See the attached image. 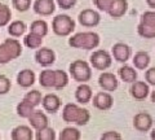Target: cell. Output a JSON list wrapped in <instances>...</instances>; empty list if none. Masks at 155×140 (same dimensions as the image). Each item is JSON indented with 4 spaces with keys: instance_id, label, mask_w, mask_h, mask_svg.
I'll return each instance as SVG.
<instances>
[{
    "instance_id": "obj_30",
    "label": "cell",
    "mask_w": 155,
    "mask_h": 140,
    "mask_svg": "<svg viewBox=\"0 0 155 140\" xmlns=\"http://www.w3.org/2000/svg\"><path fill=\"white\" fill-rule=\"evenodd\" d=\"M137 32L140 36L145 38V39H154L155 38V26L145 25V23L140 22V25L137 26Z\"/></svg>"
},
{
    "instance_id": "obj_32",
    "label": "cell",
    "mask_w": 155,
    "mask_h": 140,
    "mask_svg": "<svg viewBox=\"0 0 155 140\" xmlns=\"http://www.w3.org/2000/svg\"><path fill=\"white\" fill-rule=\"evenodd\" d=\"M12 18V12L11 8H9L7 4L0 3V27L7 26L9 22H11Z\"/></svg>"
},
{
    "instance_id": "obj_16",
    "label": "cell",
    "mask_w": 155,
    "mask_h": 140,
    "mask_svg": "<svg viewBox=\"0 0 155 140\" xmlns=\"http://www.w3.org/2000/svg\"><path fill=\"white\" fill-rule=\"evenodd\" d=\"M28 122H30V126L38 131V130H40V128L47 127L49 121H48V117L41 110H34L31 115L28 117Z\"/></svg>"
},
{
    "instance_id": "obj_44",
    "label": "cell",
    "mask_w": 155,
    "mask_h": 140,
    "mask_svg": "<svg viewBox=\"0 0 155 140\" xmlns=\"http://www.w3.org/2000/svg\"><path fill=\"white\" fill-rule=\"evenodd\" d=\"M150 136H151V139H153V140H155V128L151 131V135H150Z\"/></svg>"
},
{
    "instance_id": "obj_33",
    "label": "cell",
    "mask_w": 155,
    "mask_h": 140,
    "mask_svg": "<svg viewBox=\"0 0 155 140\" xmlns=\"http://www.w3.org/2000/svg\"><path fill=\"white\" fill-rule=\"evenodd\" d=\"M34 110L35 109H34L32 105H30L28 103H26V101H23V100L21 101V103L17 104V114L21 118H28Z\"/></svg>"
},
{
    "instance_id": "obj_8",
    "label": "cell",
    "mask_w": 155,
    "mask_h": 140,
    "mask_svg": "<svg viewBox=\"0 0 155 140\" xmlns=\"http://www.w3.org/2000/svg\"><path fill=\"white\" fill-rule=\"evenodd\" d=\"M35 60L39 65L41 66H51L52 64H54L56 61V53L54 51L47 47H39L36 53H35Z\"/></svg>"
},
{
    "instance_id": "obj_40",
    "label": "cell",
    "mask_w": 155,
    "mask_h": 140,
    "mask_svg": "<svg viewBox=\"0 0 155 140\" xmlns=\"http://www.w3.org/2000/svg\"><path fill=\"white\" fill-rule=\"evenodd\" d=\"M145 79H146L147 84L155 86V67H150L145 71Z\"/></svg>"
},
{
    "instance_id": "obj_41",
    "label": "cell",
    "mask_w": 155,
    "mask_h": 140,
    "mask_svg": "<svg viewBox=\"0 0 155 140\" xmlns=\"http://www.w3.org/2000/svg\"><path fill=\"white\" fill-rule=\"evenodd\" d=\"M78 0H57L58 7L62 9H71L76 4Z\"/></svg>"
},
{
    "instance_id": "obj_9",
    "label": "cell",
    "mask_w": 155,
    "mask_h": 140,
    "mask_svg": "<svg viewBox=\"0 0 155 140\" xmlns=\"http://www.w3.org/2000/svg\"><path fill=\"white\" fill-rule=\"evenodd\" d=\"M153 117L146 112H142V113H138L134 115L133 118V126L137 131H141V132H147L150 131V128L153 127Z\"/></svg>"
},
{
    "instance_id": "obj_37",
    "label": "cell",
    "mask_w": 155,
    "mask_h": 140,
    "mask_svg": "<svg viewBox=\"0 0 155 140\" xmlns=\"http://www.w3.org/2000/svg\"><path fill=\"white\" fill-rule=\"evenodd\" d=\"M141 22L145 25L155 26V12L154 11H146L142 13L141 16Z\"/></svg>"
},
{
    "instance_id": "obj_35",
    "label": "cell",
    "mask_w": 155,
    "mask_h": 140,
    "mask_svg": "<svg viewBox=\"0 0 155 140\" xmlns=\"http://www.w3.org/2000/svg\"><path fill=\"white\" fill-rule=\"evenodd\" d=\"M12 4L18 12H26L31 7V0H12Z\"/></svg>"
},
{
    "instance_id": "obj_13",
    "label": "cell",
    "mask_w": 155,
    "mask_h": 140,
    "mask_svg": "<svg viewBox=\"0 0 155 140\" xmlns=\"http://www.w3.org/2000/svg\"><path fill=\"white\" fill-rule=\"evenodd\" d=\"M130 96L136 100H143L147 97V95L150 92L149 84L145 83L142 80H137L136 79L134 82H132V86H130Z\"/></svg>"
},
{
    "instance_id": "obj_42",
    "label": "cell",
    "mask_w": 155,
    "mask_h": 140,
    "mask_svg": "<svg viewBox=\"0 0 155 140\" xmlns=\"http://www.w3.org/2000/svg\"><path fill=\"white\" fill-rule=\"evenodd\" d=\"M146 3H147V5L150 8H154L155 9V0H146Z\"/></svg>"
},
{
    "instance_id": "obj_28",
    "label": "cell",
    "mask_w": 155,
    "mask_h": 140,
    "mask_svg": "<svg viewBox=\"0 0 155 140\" xmlns=\"http://www.w3.org/2000/svg\"><path fill=\"white\" fill-rule=\"evenodd\" d=\"M30 32H34V34H38L44 38L47 34H48V23L44 21V20H36L31 23L30 26Z\"/></svg>"
},
{
    "instance_id": "obj_17",
    "label": "cell",
    "mask_w": 155,
    "mask_h": 140,
    "mask_svg": "<svg viewBox=\"0 0 155 140\" xmlns=\"http://www.w3.org/2000/svg\"><path fill=\"white\" fill-rule=\"evenodd\" d=\"M11 138L13 140H32L34 139V132L30 126L26 125H21L12 130Z\"/></svg>"
},
{
    "instance_id": "obj_12",
    "label": "cell",
    "mask_w": 155,
    "mask_h": 140,
    "mask_svg": "<svg viewBox=\"0 0 155 140\" xmlns=\"http://www.w3.org/2000/svg\"><path fill=\"white\" fill-rule=\"evenodd\" d=\"M111 53L118 62H127L130 59L132 51H130V47L125 43H115L111 48Z\"/></svg>"
},
{
    "instance_id": "obj_31",
    "label": "cell",
    "mask_w": 155,
    "mask_h": 140,
    "mask_svg": "<svg viewBox=\"0 0 155 140\" xmlns=\"http://www.w3.org/2000/svg\"><path fill=\"white\" fill-rule=\"evenodd\" d=\"M34 138H35L36 140H54L57 136H56L54 130H53L52 127H49V126H47L44 128L38 130Z\"/></svg>"
},
{
    "instance_id": "obj_22",
    "label": "cell",
    "mask_w": 155,
    "mask_h": 140,
    "mask_svg": "<svg viewBox=\"0 0 155 140\" xmlns=\"http://www.w3.org/2000/svg\"><path fill=\"white\" fill-rule=\"evenodd\" d=\"M4 44L8 48L12 60H16L22 55V46L17 39H5L4 40Z\"/></svg>"
},
{
    "instance_id": "obj_15",
    "label": "cell",
    "mask_w": 155,
    "mask_h": 140,
    "mask_svg": "<svg viewBox=\"0 0 155 140\" xmlns=\"http://www.w3.org/2000/svg\"><path fill=\"white\" fill-rule=\"evenodd\" d=\"M128 11V2L127 0H113L111 5L107 9V13L113 18L123 17Z\"/></svg>"
},
{
    "instance_id": "obj_1",
    "label": "cell",
    "mask_w": 155,
    "mask_h": 140,
    "mask_svg": "<svg viewBox=\"0 0 155 140\" xmlns=\"http://www.w3.org/2000/svg\"><path fill=\"white\" fill-rule=\"evenodd\" d=\"M62 119L66 123H75L78 126H85L91 119L89 110L80 108L79 105L69 103L62 109Z\"/></svg>"
},
{
    "instance_id": "obj_4",
    "label": "cell",
    "mask_w": 155,
    "mask_h": 140,
    "mask_svg": "<svg viewBox=\"0 0 155 140\" xmlns=\"http://www.w3.org/2000/svg\"><path fill=\"white\" fill-rule=\"evenodd\" d=\"M52 30L58 36H69L75 30V21L67 14H58L52 21Z\"/></svg>"
},
{
    "instance_id": "obj_18",
    "label": "cell",
    "mask_w": 155,
    "mask_h": 140,
    "mask_svg": "<svg viewBox=\"0 0 155 140\" xmlns=\"http://www.w3.org/2000/svg\"><path fill=\"white\" fill-rule=\"evenodd\" d=\"M17 83L22 88H28L35 83V73L30 69H23L17 74Z\"/></svg>"
},
{
    "instance_id": "obj_2",
    "label": "cell",
    "mask_w": 155,
    "mask_h": 140,
    "mask_svg": "<svg viewBox=\"0 0 155 140\" xmlns=\"http://www.w3.org/2000/svg\"><path fill=\"white\" fill-rule=\"evenodd\" d=\"M100 44V35L93 31L76 32L69 39V46L72 48H83V50H94Z\"/></svg>"
},
{
    "instance_id": "obj_11",
    "label": "cell",
    "mask_w": 155,
    "mask_h": 140,
    "mask_svg": "<svg viewBox=\"0 0 155 140\" xmlns=\"http://www.w3.org/2000/svg\"><path fill=\"white\" fill-rule=\"evenodd\" d=\"M98 84L104 91H107V92H113L118 88L119 86V80L116 79V77L113 73H109V71H104L102 74L98 77Z\"/></svg>"
},
{
    "instance_id": "obj_26",
    "label": "cell",
    "mask_w": 155,
    "mask_h": 140,
    "mask_svg": "<svg viewBox=\"0 0 155 140\" xmlns=\"http://www.w3.org/2000/svg\"><path fill=\"white\" fill-rule=\"evenodd\" d=\"M69 83V75L64 70H54V86L53 88L62 90Z\"/></svg>"
},
{
    "instance_id": "obj_7",
    "label": "cell",
    "mask_w": 155,
    "mask_h": 140,
    "mask_svg": "<svg viewBox=\"0 0 155 140\" xmlns=\"http://www.w3.org/2000/svg\"><path fill=\"white\" fill-rule=\"evenodd\" d=\"M114 105V97L111 96L110 92L107 91H102V92H98L94 95L93 97V107L98 110H109L113 108Z\"/></svg>"
},
{
    "instance_id": "obj_39",
    "label": "cell",
    "mask_w": 155,
    "mask_h": 140,
    "mask_svg": "<svg viewBox=\"0 0 155 140\" xmlns=\"http://www.w3.org/2000/svg\"><path fill=\"white\" fill-rule=\"evenodd\" d=\"M101 139L102 140H120L122 139V135L118 131H107L101 135Z\"/></svg>"
},
{
    "instance_id": "obj_21",
    "label": "cell",
    "mask_w": 155,
    "mask_h": 140,
    "mask_svg": "<svg viewBox=\"0 0 155 140\" xmlns=\"http://www.w3.org/2000/svg\"><path fill=\"white\" fill-rule=\"evenodd\" d=\"M118 74L120 77V79L127 82V83H132L137 79V71H136L132 66L129 65H124L118 70Z\"/></svg>"
},
{
    "instance_id": "obj_27",
    "label": "cell",
    "mask_w": 155,
    "mask_h": 140,
    "mask_svg": "<svg viewBox=\"0 0 155 140\" xmlns=\"http://www.w3.org/2000/svg\"><path fill=\"white\" fill-rule=\"evenodd\" d=\"M80 138L81 134L76 127H65L58 136V139L61 140H79Z\"/></svg>"
},
{
    "instance_id": "obj_29",
    "label": "cell",
    "mask_w": 155,
    "mask_h": 140,
    "mask_svg": "<svg viewBox=\"0 0 155 140\" xmlns=\"http://www.w3.org/2000/svg\"><path fill=\"white\" fill-rule=\"evenodd\" d=\"M41 99H43L41 92H40V91H38V90L28 91V92L25 96H23V101H26V103L32 105L34 108L41 104Z\"/></svg>"
},
{
    "instance_id": "obj_20",
    "label": "cell",
    "mask_w": 155,
    "mask_h": 140,
    "mask_svg": "<svg viewBox=\"0 0 155 140\" xmlns=\"http://www.w3.org/2000/svg\"><path fill=\"white\" fill-rule=\"evenodd\" d=\"M133 65L136 69L138 70H145L150 64V56L147 52H143V51H140L137 52L134 56H133Z\"/></svg>"
},
{
    "instance_id": "obj_24",
    "label": "cell",
    "mask_w": 155,
    "mask_h": 140,
    "mask_svg": "<svg viewBox=\"0 0 155 140\" xmlns=\"http://www.w3.org/2000/svg\"><path fill=\"white\" fill-rule=\"evenodd\" d=\"M39 83L44 88H51L54 86V70H43L39 75Z\"/></svg>"
},
{
    "instance_id": "obj_38",
    "label": "cell",
    "mask_w": 155,
    "mask_h": 140,
    "mask_svg": "<svg viewBox=\"0 0 155 140\" xmlns=\"http://www.w3.org/2000/svg\"><path fill=\"white\" fill-rule=\"evenodd\" d=\"M111 2H113V0H93V4L96 5V8L98 9V11L107 12V9L111 5Z\"/></svg>"
},
{
    "instance_id": "obj_43",
    "label": "cell",
    "mask_w": 155,
    "mask_h": 140,
    "mask_svg": "<svg viewBox=\"0 0 155 140\" xmlns=\"http://www.w3.org/2000/svg\"><path fill=\"white\" fill-rule=\"evenodd\" d=\"M151 101H153V103L155 104V90H154L153 92H151Z\"/></svg>"
},
{
    "instance_id": "obj_3",
    "label": "cell",
    "mask_w": 155,
    "mask_h": 140,
    "mask_svg": "<svg viewBox=\"0 0 155 140\" xmlns=\"http://www.w3.org/2000/svg\"><path fill=\"white\" fill-rule=\"evenodd\" d=\"M70 75L72 79L79 83H87L92 78V69L91 65L84 60H75L70 64Z\"/></svg>"
},
{
    "instance_id": "obj_23",
    "label": "cell",
    "mask_w": 155,
    "mask_h": 140,
    "mask_svg": "<svg viewBox=\"0 0 155 140\" xmlns=\"http://www.w3.org/2000/svg\"><path fill=\"white\" fill-rule=\"evenodd\" d=\"M27 30V26L23 21H13L11 25L8 26V34L13 38H19L21 35L25 34V31Z\"/></svg>"
},
{
    "instance_id": "obj_5",
    "label": "cell",
    "mask_w": 155,
    "mask_h": 140,
    "mask_svg": "<svg viewBox=\"0 0 155 140\" xmlns=\"http://www.w3.org/2000/svg\"><path fill=\"white\" fill-rule=\"evenodd\" d=\"M111 62H113L111 55L105 50L94 51L93 53L91 55V65L97 70L109 69V67L111 66Z\"/></svg>"
},
{
    "instance_id": "obj_10",
    "label": "cell",
    "mask_w": 155,
    "mask_h": 140,
    "mask_svg": "<svg viewBox=\"0 0 155 140\" xmlns=\"http://www.w3.org/2000/svg\"><path fill=\"white\" fill-rule=\"evenodd\" d=\"M34 12L39 16H52L56 11V4L53 0H35L34 2Z\"/></svg>"
},
{
    "instance_id": "obj_25",
    "label": "cell",
    "mask_w": 155,
    "mask_h": 140,
    "mask_svg": "<svg viewBox=\"0 0 155 140\" xmlns=\"http://www.w3.org/2000/svg\"><path fill=\"white\" fill-rule=\"evenodd\" d=\"M41 43H43V36L34 32L27 34L25 39H23V44L27 48H31V50H38L39 47H41Z\"/></svg>"
},
{
    "instance_id": "obj_14",
    "label": "cell",
    "mask_w": 155,
    "mask_h": 140,
    "mask_svg": "<svg viewBox=\"0 0 155 140\" xmlns=\"http://www.w3.org/2000/svg\"><path fill=\"white\" fill-rule=\"evenodd\" d=\"M41 105L45 112L54 114L61 108V99L54 94H48L41 99Z\"/></svg>"
},
{
    "instance_id": "obj_34",
    "label": "cell",
    "mask_w": 155,
    "mask_h": 140,
    "mask_svg": "<svg viewBox=\"0 0 155 140\" xmlns=\"http://www.w3.org/2000/svg\"><path fill=\"white\" fill-rule=\"evenodd\" d=\"M11 87H12L11 79L7 75L0 74V95H7L11 91Z\"/></svg>"
},
{
    "instance_id": "obj_19",
    "label": "cell",
    "mask_w": 155,
    "mask_h": 140,
    "mask_svg": "<svg viewBox=\"0 0 155 140\" xmlns=\"http://www.w3.org/2000/svg\"><path fill=\"white\" fill-rule=\"evenodd\" d=\"M92 96H93V92H92L91 86L81 83L75 91V99L79 104H88L92 100Z\"/></svg>"
},
{
    "instance_id": "obj_6",
    "label": "cell",
    "mask_w": 155,
    "mask_h": 140,
    "mask_svg": "<svg viewBox=\"0 0 155 140\" xmlns=\"http://www.w3.org/2000/svg\"><path fill=\"white\" fill-rule=\"evenodd\" d=\"M78 21L81 26L84 27H94L100 23L101 21V16L100 13L94 11V9H84L79 13L78 16Z\"/></svg>"
},
{
    "instance_id": "obj_36",
    "label": "cell",
    "mask_w": 155,
    "mask_h": 140,
    "mask_svg": "<svg viewBox=\"0 0 155 140\" xmlns=\"http://www.w3.org/2000/svg\"><path fill=\"white\" fill-rule=\"evenodd\" d=\"M12 61V57H11V53H9L8 48L4 44V42L0 44V64L2 65H5L8 62Z\"/></svg>"
}]
</instances>
